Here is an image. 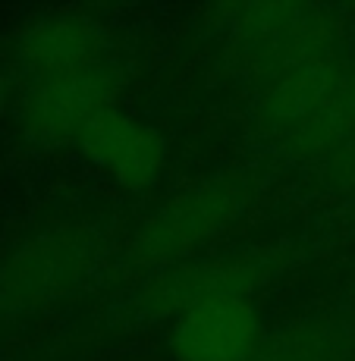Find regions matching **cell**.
Instances as JSON below:
<instances>
[{
	"label": "cell",
	"mask_w": 355,
	"mask_h": 361,
	"mask_svg": "<svg viewBox=\"0 0 355 361\" xmlns=\"http://www.w3.org/2000/svg\"><path fill=\"white\" fill-rule=\"evenodd\" d=\"M229 44L246 66L280 79L302 66L330 60L337 25L305 4H252L229 10Z\"/></svg>",
	"instance_id": "3957f363"
},
{
	"label": "cell",
	"mask_w": 355,
	"mask_h": 361,
	"mask_svg": "<svg viewBox=\"0 0 355 361\" xmlns=\"http://www.w3.org/2000/svg\"><path fill=\"white\" fill-rule=\"evenodd\" d=\"M264 336L248 295H220L173 317L167 349L176 361H252Z\"/></svg>",
	"instance_id": "ba28073f"
},
{
	"label": "cell",
	"mask_w": 355,
	"mask_h": 361,
	"mask_svg": "<svg viewBox=\"0 0 355 361\" xmlns=\"http://www.w3.org/2000/svg\"><path fill=\"white\" fill-rule=\"evenodd\" d=\"M264 280L258 258L229 255V258H186L157 267L138 286L136 308L151 321H173L183 311L220 295H248Z\"/></svg>",
	"instance_id": "52a82bcc"
},
{
	"label": "cell",
	"mask_w": 355,
	"mask_h": 361,
	"mask_svg": "<svg viewBox=\"0 0 355 361\" xmlns=\"http://www.w3.org/2000/svg\"><path fill=\"white\" fill-rule=\"evenodd\" d=\"M16 66L25 85L54 75L82 73L104 60H114L110 35L85 13H47L29 23L16 38Z\"/></svg>",
	"instance_id": "9c48e42d"
},
{
	"label": "cell",
	"mask_w": 355,
	"mask_h": 361,
	"mask_svg": "<svg viewBox=\"0 0 355 361\" xmlns=\"http://www.w3.org/2000/svg\"><path fill=\"white\" fill-rule=\"evenodd\" d=\"M123 88V66L104 60L82 73L29 82L19 98V126L38 145L76 142L101 110L114 107Z\"/></svg>",
	"instance_id": "5b68a950"
},
{
	"label": "cell",
	"mask_w": 355,
	"mask_h": 361,
	"mask_svg": "<svg viewBox=\"0 0 355 361\" xmlns=\"http://www.w3.org/2000/svg\"><path fill=\"white\" fill-rule=\"evenodd\" d=\"M4 104H6V88H4V82H0V114H4Z\"/></svg>",
	"instance_id": "8fae6325"
},
{
	"label": "cell",
	"mask_w": 355,
	"mask_h": 361,
	"mask_svg": "<svg viewBox=\"0 0 355 361\" xmlns=\"http://www.w3.org/2000/svg\"><path fill=\"white\" fill-rule=\"evenodd\" d=\"M261 123L296 151H327L355 129V75L333 60L280 75L261 98Z\"/></svg>",
	"instance_id": "7a4b0ae2"
},
{
	"label": "cell",
	"mask_w": 355,
	"mask_h": 361,
	"mask_svg": "<svg viewBox=\"0 0 355 361\" xmlns=\"http://www.w3.org/2000/svg\"><path fill=\"white\" fill-rule=\"evenodd\" d=\"M97 248V235L82 224L32 235L0 267V311L23 314L76 293L95 270Z\"/></svg>",
	"instance_id": "277c9868"
},
{
	"label": "cell",
	"mask_w": 355,
	"mask_h": 361,
	"mask_svg": "<svg viewBox=\"0 0 355 361\" xmlns=\"http://www.w3.org/2000/svg\"><path fill=\"white\" fill-rule=\"evenodd\" d=\"M346 352H349L346 330L327 314H315L299 317L264 336L258 355L252 361H343Z\"/></svg>",
	"instance_id": "30bf717a"
},
{
	"label": "cell",
	"mask_w": 355,
	"mask_h": 361,
	"mask_svg": "<svg viewBox=\"0 0 355 361\" xmlns=\"http://www.w3.org/2000/svg\"><path fill=\"white\" fill-rule=\"evenodd\" d=\"M76 148L97 173L126 192H151L170 166V145L161 129L116 104L79 132Z\"/></svg>",
	"instance_id": "8992f818"
},
{
	"label": "cell",
	"mask_w": 355,
	"mask_h": 361,
	"mask_svg": "<svg viewBox=\"0 0 355 361\" xmlns=\"http://www.w3.org/2000/svg\"><path fill=\"white\" fill-rule=\"evenodd\" d=\"M248 204H252V183L242 173H214L151 207L132 233L129 255L151 267L195 258L198 248H205L214 235L236 224Z\"/></svg>",
	"instance_id": "6da1fadb"
}]
</instances>
